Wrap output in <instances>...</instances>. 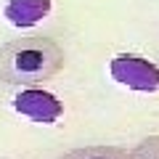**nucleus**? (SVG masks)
<instances>
[{
    "mask_svg": "<svg viewBox=\"0 0 159 159\" xmlns=\"http://www.w3.org/2000/svg\"><path fill=\"white\" fill-rule=\"evenodd\" d=\"M127 159H159V133L146 135L141 143H135V148H130Z\"/></svg>",
    "mask_w": 159,
    "mask_h": 159,
    "instance_id": "7ed1b4c3",
    "label": "nucleus"
},
{
    "mask_svg": "<svg viewBox=\"0 0 159 159\" xmlns=\"http://www.w3.org/2000/svg\"><path fill=\"white\" fill-rule=\"evenodd\" d=\"M66 64L61 43L48 34H21L0 45V82L11 88H37L61 74Z\"/></svg>",
    "mask_w": 159,
    "mask_h": 159,
    "instance_id": "f257e3e1",
    "label": "nucleus"
},
{
    "mask_svg": "<svg viewBox=\"0 0 159 159\" xmlns=\"http://www.w3.org/2000/svg\"><path fill=\"white\" fill-rule=\"evenodd\" d=\"M127 154L130 151L117 143H88V146L69 148L56 159H127Z\"/></svg>",
    "mask_w": 159,
    "mask_h": 159,
    "instance_id": "f03ea898",
    "label": "nucleus"
}]
</instances>
